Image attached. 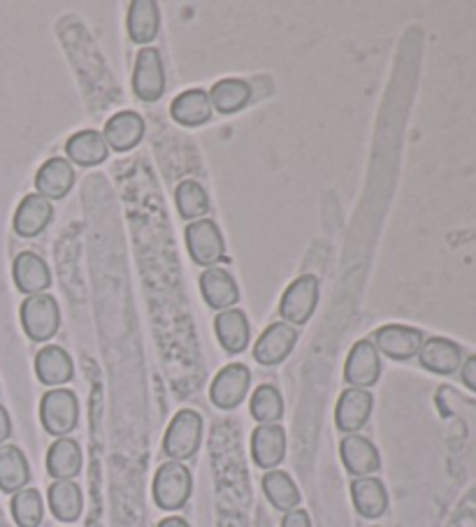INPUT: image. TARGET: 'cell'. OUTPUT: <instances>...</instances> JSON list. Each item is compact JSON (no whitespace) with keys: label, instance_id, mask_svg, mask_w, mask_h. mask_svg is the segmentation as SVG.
<instances>
[{"label":"cell","instance_id":"44dd1931","mask_svg":"<svg viewBox=\"0 0 476 527\" xmlns=\"http://www.w3.org/2000/svg\"><path fill=\"white\" fill-rule=\"evenodd\" d=\"M353 507L363 518H381L388 509V493L384 481L377 476H358L351 481Z\"/></svg>","mask_w":476,"mask_h":527},{"label":"cell","instance_id":"e575fe53","mask_svg":"<svg viewBox=\"0 0 476 527\" xmlns=\"http://www.w3.org/2000/svg\"><path fill=\"white\" fill-rule=\"evenodd\" d=\"M281 527H312V518L305 509H293L284 514V521H281Z\"/></svg>","mask_w":476,"mask_h":527},{"label":"cell","instance_id":"8992f818","mask_svg":"<svg viewBox=\"0 0 476 527\" xmlns=\"http://www.w3.org/2000/svg\"><path fill=\"white\" fill-rule=\"evenodd\" d=\"M186 249H189L191 261L203 267H216L226 258V242H223L221 228L212 219L193 221L184 230Z\"/></svg>","mask_w":476,"mask_h":527},{"label":"cell","instance_id":"2e32d148","mask_svg":"<svg viewBox=\"0 0 476 527\" xmlns=\"http://www.w3.org/2000/svg\"><path fill=\"white\" fill-rule=\"evenodd\" d=\"M72 186H75V168L68 158H49L35 175V193L52 202L66 198Z\"/></svg>","mask_w":476,"mask_h":527},{"label":"cell","instance_id":"52a82bcc","mask_svg":"<svg viewBox=\"0 0 476 527\" xmlns=\"http://www.w3.org/2000/svg\"><path fill=\"white\" fill-rule=\"evenodd\" d=\"M133 91L142 103H158L165 93V66L156 47H144L135 56Z\"/></svg>","mask_w":476,"mask_h":527},{"label":"cell","instance_id":"3957f363","mask_svg":"<svg viewBox=\"0 0 476 527\" xmlns=\"http://www.w3.org/2000/svg\"><path fill=\"white\" fill-rule=\"evenodd\" d=\"M21 328L31 342H49L61 328V309L54 295L38 293L28 295L19 309Z\"/></svg>","mask_w":476,"mask_h":527},{"label":"cell","instance_id":"d6a6232c","mask_svg":"<svg viewBox=\"0 0 476 527\" xmlns=\"http://www.w3.org/2000/svg\"><path fill=\"white\" fill-rule=\"evenodd\" d=\"M251 416L258 425H270L279 423L284 416V397H281L279 388L272 384H263L256 388V393L251 395Z\"/></svg>","mask_w":476,"mask_h":527},{"label":"cell","instance_id":"5bb4252c","mask_svg":"<svg viewBox=\"0 0 476 527\" xmlns=\"http://www.w3.org/2000/svg\"><path fill=\"white\" fill-rule=\"evenodd\" d=\"M200 293H203L207 307L216 309V312H226L240 302V286L226 267H207L200 274Z\"/></svg>","mask_w":476,"mask_h":527},{"label":"cell","instance_id":"9c48e42d","mask_svg":"<svg viewBox=\"0 0 476 527\" xmlns=\"http://www.w3.org/2000/svg\"><path fill=\"white\" fill-rule=\"evenodd\" d=\"M379 377H381V356L377 346H374L370 339H360V342L353 344L349 358H346L344 381L351 388L370 391V388L379 381Z\"/></svg>","mask_w":476,"mask_h":527},{"label":"cell","instance_id":"d6986e66","mask_svg":"<svg viewBox=\"0 0 476 527\" xmlns=\"http://www.w3.org/2000/svg\"><path fill=\"white\" fill-rule=\"evenodd\" d=\"M144 133H147V124H144L142 114H137L133 110L117 112L110 121L105 124V142L107 147L119 151V154H126V151L135 149L137 144L142 142Z\"/></svg>","mask_w":476,"mask_h":527},{"label":"cell","instance_id":"cb8c5ba5","mask_svg":"<svg viewBox=\"0 0 476 527\" xmlns=\"http://www.w3.org/2000/svg\"><path fill=\"white\" fill-rule=\"evenodd\" d=\"M214 332H216V337H219V344L228 353L247 351V346L251 342V328H249L247 314L235 307L216 314Z\"/></svg>","mask_w":476,"mask_h":527},{"label":"cell","instance_id":"ac0fdd59","mask_svg":"<svg viewBox=\"0 0 476 527\" xmlns=\"http://www.w3.org/2000/svg\"><path fill=\"white\" fill-rule=\"evenodd\" d=\"M340 458L342 465L346 467V472L351 476H370L374 472H379L381 467V456L374 446L372 439H367L363 435H344L340 444Z\"/></svg>","mask_w":476,"mask_h":527},{"label":"cell","instance_id":"5b68a950","mask_svg":"<svg viewBox=\"0 0 476 527\" xmlns=\"http://www.w3.org/2000/svg\"><path fill=\"white\" fill-rule=\"evenodd\" d=\"M319 295H321L319 277H314V274H302V277L291 281L284 295H281L279 316L284 319V323H288V326L293 328L305 326L316 312Z\"/></svg>","mask_w":476,"mask_h":527},{"label":"cell","instance_id":"4316f807","mask_svg":"<svg viewBox=\"0 0 476 527\" xmlns=\"http://www.w3.org/2000/svg\"><path fill=\"white\" fill-rule=\"evenodd\" d=\"M28 481H31V465L26 453L14 444L0 446V490L14 495L28 488Z\"/></svg>","mask_w":476,"mask_h":527},{"label":"cell","instance_id":"7a4b0ae2","mask_svg":"<svg viewBox=\"0 0 476 527\" xmlns=\"http://www.w3.org/2000/svg\"><path fill=\"white\" fill-rule=\"evenodd\" d=\"M203 444V416L193 409L177 411L163 437V453L170 460L184 462L196 458Z\"/></svg>","mask_w":476,"mask_h":527},{"label":"cell","instance_id":"74e56055","mask_svg":"<svg viewBox=\"0 0 476 527\" xmlns=\"http://www.w3.org/2000/svg\"><path fill=\"white\" fill-rule=\"evenodd\" d=\"M158 527H191V525L179 516H168V518H163L161 523H158Z\"/></svg>","mask_w":476,"mask_h":527},{"label":"cell","instance_id":"8fae6325","mask_svg":"<svg viewBox=\"0 0 476 527\" xmlns=\"http://www.w3.org/2000/svg\"><path fill=\"white\" fill-rule=\"evenodd\" d=\"M374 397L363 388H346L335 407V425L344 435H358L372 416Z\"/></svg>","mask_w":476,"mask_h":527},{"label":"cell","instance_id":"e0dca14e","mask_svg":"<svg viewBox=\"0 0 476 527\" xmlns=\"http://www.w3.org/2000/svg\"><path fill=\"white\" fill-rule=\"evenodd\" d=\"M286 456V430L279 423L258 425L251 435V458L265 472L277 469Z\"/></svg>","mask_w":476,"mask_h":527},{"label":"cell","instance_id":"f35d334b","mask_svg":"<svg viewBox=\"0 0 476 527\" xmlns=\"http://www.w3.org/2000/svg\"><path fill=\"white\" fill-rule=\"evenodd\" d=\"M374 527H377V525H374Z\"/></svg>","mask_w":476,"mask_h":527},{"label":"cell","instance_id":"ba28073f","mask_svg":"<svg viewBox=\"0 0 476 527\" xmlns=\"http://www.w3.org/2000/svg\"><path fill=\"white\" fill-rule=\"evenodd\" d=\"M251 386V372L247 365L230 363L216 374L212 386H209V400L214 407L223 411L237 409L244 402Z\"/></svg>","mask_w":476,"mask_h":527},{"label":"cell","instance_id":"4fadbf2b","mask_svg":"<svg viewBox=\"0 0 476 527\" xmlns=\"http://www.w3.org/2000/svg\"><path fill=\"white\" fill-rule=\"evenodd\" d=\"M54 205L52 200L38 196V193H28V196L19 202L17 212H14L12 228L14 233L24 240L38 237L47 230L49 223L54 221Z\"/></svg>","mask_w":476,"mask_h":527},{"label":"cell","instance_id":"f1b7e54d","mask_svg":"<svg viewBox=\"0 0 476 527\" xmlns=\"http://www.w3.org/2000/svg\"><path fill=\"white\" fill-rule=\"evenodd\" d=\"M47 500L54 518L61 523L79 521V516H82L84 511L82 488H79L75 481H54L52 486H49Z\"/></svg>","mask_w":476,"mask_h":527},{"label":"cell","instance_id":"836d02e7","mask_svg":"<svg viewBox=\"0 0 476 527\" xmlns=\"http://www.w3.org/2000/svg\"><path fill=\"white\" fill-rule=\"evenodd\" d=\"M10 511L14 523L19 527H40L42 518H45V504H42V495L35 488H24L19 493L12 495Z\"/></svg>","mask_w":476,"mask_h":527},{"label":"cell","instance_id":"7c38bea8","mask_svg":"<svg viewBox=\"0 0 476 527\" xmlns=\"http://www.w3.org/2000/svg\"><path fill=\"white\" fill-rule=\"evenodd\" d=\"M425 342L423 332L411 326H398V323H391V326H384L374 332V346H377L379 353H384L386 358L391 360H409L418 356L421 346Z\"/></svg>","mask_w":476,"mask_h":527},{"label":"cell","instance_id":"d4e9b609","mask_svg":"<svg viewBox=\"0 0 476 527\" xmlns=\"http://www.w3.org/2000/svg\"><path fill=\"white\" fill-rule=\"evenodd\" d=\"M418 360L425 370L435 374H453L460 367L463 360V351L456 342L446 337H430L425 339L421 351H418Z\"/></svg>","mask_w":476,"mask_h":527},{"label":"cell","instance_id":"7402d4cb","mask_svg":"<svg viewBox=\"0 0 476 527\" xmlns=\"http://www.w3.org/2000/svg\"><path fill=\"white\" fill-rule=\"evenodd\" d=\"M126 26H128V38L135 45L147 47L149 42L156 40L158 31H161V10L154 0H133L128 5L126 14Z\"/></svg>","mask_w":476,"mask_h":527},{"label":"cell","instance_id":"f546056e","mask_svg":"<svg viewBox=\"0 0 476 527\" xmlns=\"http://www.w3.org/2000/svg\"><path fill=\"white\" fill-rule=\"evenodd\" d=\"M251 96H254V89H251L249 82L237 77H226L219 79L209 91V100H212V110L219 114H235L244 110L249 105Z\"/></svg>","mask_w":476,"mask_h":527},{"label":"cell","instance_id":"83f0119b","mask_svg":"<svg viewBox=\"0 0 476 527\" xmlns=\"http://www.w3.org/2000/svg\"><path fill=\"white\" fill-rule=\"evenodd\" d=\"M66 154L70 163L82 165V168H93V165L107 161L110 147H107L103 133L91 131L89 128V131H79L70 135V140L66 142Z\"/></svg>","mask_w":476,"mask_h":527},{"label":"cell","instance_id":"8d00e7d4","mask_svg":"<svg viewBox=\"0 0 476 527\" xmlns=\"http://www.w3.org/2000/svg\"><path fill=\"white\" fill-rule=\"evenodd\" d=\"M463 381L472 388V391H476V356H472L463 365Z\"/></svg>","mask_w":476,"mask_h":527},{"label":"cell","instance_id":"484cf974","mask_svg":"<svg viewBox=\"0 0 476 527\" xmlns=\"http://www.w3.org/2000/svg\"><path fill=\"white\" fill-rule=\"evenodd\" d=\"M170 114L177 124L186 128L205 126L212 119V100L209 93L203 89H189L172 100Z\"/></svg>","mask_w":476,"mask_h":527},{"label":"cell","instance_id":"1f68e13d","mask_svg":"<svg viewBox=\"0 0 476 527\" xmlns=\"http://www.w3.org/2000/svg\"><path fill=\"white\" fill-rule=\"evenodd\" d=\"M175 202L177 212L184 221H200L205 219L209 212V196L205 186L196 182V179H184L182 184L175 189Z\"/></svg>","mask_w":476,"mask_h":527},{"label":"cell","instance_id":"277c9868","mask_svg":"<svg viewBox=\"0 0 476 527\" xmlns=\"http://www.w3.org/2000/svg\"><path fill=\"white\" fill-rule=\"evenodd\" d=\"M40 423L47 435L70 437L79 423V400L68 388H52L40 400Z\"/></svg>","mask_w":476,"mask_h":527},{"label":"cell","instance_id":"d590c367","mask_svg":"<svg viewBox=\"0 0 476 527\" xmlns=\"http://www.w3.org/2000/svg\"><path fill=\"white\" fill-rule=\"evenodd\" d=\"M12 435V418L3 404H0V446H3Z\"/></svg>","mask_w":476,"mask_h":527},{"label":"cell","instance_id":"603a6c76","mask_svg":"<svg viewBox=\"0 0 476 527\" xmlns=\"http://www.w3.org/2000/svg\"><path fill=\"white\" fill-rule=\"evenodd\" d=\"M82 465V446H79L75 439L61 437L49 446L47 472L54 481H75V476L82 472Z\"/></svg>","mask_w":476,"mask_h":527},{"label":"cell","instance_id":"6da1fadb","mask_svg":"<svg viewBox=\"0 0 476 527\" xmlns=\"http://www.w3.org/2000/svg\"><path fill=\"white\" fill-rule=\"evenodd\" d=\"M151 493L158 509L177 511L186 507L193 493V476L191 469L184 462L168 460L156 469L154 483H151Z\"/></svg>","mask_w":476,"mask_h":527},{"label":"cell","instance_id":"9a60e30c","mask_svg":"<svg viewBox=\"0 0 476 527\" xmlns=\"http://www.w3.org/2000/svg\"><path fill=\"white\" fill-rule=\"evenodd\" d=\"M12 279L17 291L26 295H38L45 293L52 286V272L45 258L35 251H21L12 263Z\"/></svg>","mask_w":476,"mask_h":527},{"label":"cell","instance_id":"ffe728a7","mask_svg":"<svg viewBox=\"0 0 476 527\" xmlns=\"http://www.w3.org/2000/svg\"><path fill=\"white\" fill-rule=\"evenodd\" d=\"M35 377L49 388H63V384L75 377L70 353L63 346H42L35 356Z\"/></svg>","mask_w":476,"mask_h":527},{"label":"cell","instance_id":"30bf717a","mask_svg":"<svg viewBox=\"0 0 476 527\" xmlns=\"http://www.w3.org/2000/svg\"><path fill=\"white\" fill-rule=\"evenodd\" d=\"M295 344H298V328L288 326L284 321L270 323L263 330V335L256 339L254 346V358L258 365L263 367H274L291 356Z\"/></svg>","mask_w":476,"mask_h":527},{"label":"cell","instance_id":"4dcf8cb0","mask_svg":"<svg viewBox=\"0 0 476 527\" xmlns=\"http://www.w3.org/2000/svg\"><path fill=\"white\" fill-rule=\"evenodd\" d=\"M263 493L268 497V502L277 511H288L300 507V490L295 486V481L291 479V474L281 472V469H270L263 476Z\"/></svg>","mask_w":476,"mask_h":527}]
</instances>
